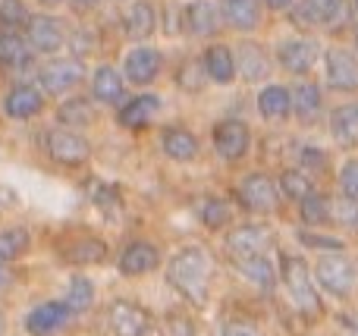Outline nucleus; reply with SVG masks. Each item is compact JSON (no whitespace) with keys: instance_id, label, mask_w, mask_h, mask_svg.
Listing matches in <instances>:
<instances>
[{"instance_id":"nucleus-1","label":"nucleus","mask_w":358,"mask_h":336,"mask_svg":"<svg viewBox=\"0 0 358 336\" xmlns=\"http://www.w3.org/2000/svg\"><path fill=\"white\" fill-rule=\"evenodd\" d=\"M167 280L189 302L204 305L208 302V289H210V255L204 249H198V245L176 251L167 264Z\"/></svg>"},{"instance_id":"nucleus-2","label":"nucleus","mask_w":358,"mask_h":336,"mask_svg":"<svg viewBox=\"0 0 358 336\" xmlns=\"http://www.w3.org/2000/svg\"><path fill=\"white\" fill-rule=\"evenodd\" d=\"M283 283H286V293H289L296 312L302 314L305 321H317V318H321V312H324L321 295H317L315 277H311L308 264H305L302 258H292V255L283 258Z\"/></svg>"},{"instance_id":"nucleus-3","label":"nucleus","mask_w":358,"mask_h":336,"mask_svg":"<svg viewBox=\"0 0 358 336\" xmlns=\"http://www.w3.org/2000/svg\"><path fill=\"white\" fill-rule=\"evenodd\" d=\"M210 138H214L217 157H223L227 163L242 161L252 148V129H248L245 119H220L210 132Z\"/></svg>"},{"instance_id":"nucleus-4","label":"nucleus","mask_w":358,"mask_h":336,"mask_svg":"<svg viewBox=\"0 0 358 336\" xmlns=\"http://www.w3.org/2000/svg\"><path fill=\"white\" fill-rule=\"evenodd\" d=\"M317 283H321L327 293L346 299L358 286V268L346 255H327L317 261Z\"/></svg>"},{"instance_id":"nucleus-5","label":"nucleus","mask_w":358,"mask_h":336,"mask_svg":"<svg viewBox=\"0 0 358 336\" xmlns=\"http://www.w3.org/2000/svg\"><path fill=\"white\" fill-rule=\"evenodd\" d=\"M292 19L302 29H336L346 19V0H299L292 6Z\"/></svg>"},{"instance_id":"nucleus-6","label":"nucleus","mask_w":358,"mask_h":336,"mask_svg":"<svg viewBox=\"0 0 358 336\" xmlns=\"http://www.w3.org/2000/svg\"><path fill=\"white\" fill-rule=\"evenodd\" d=\"M44 145H48V154L54 157L57 163H66V167H79V163H85L88 154H92L88 138L73 129H50Z\"/></svg>"},{"instance_id":"nucleus-7","label":"nucleus","mask_w":358,"mask_h":336,"mask_svg":"<svg viewBox=\"0 0 358 336\" xmlns=\"http://www.w3.org/2000/svg\"><path fill=\"white\" fill-rule=\"evenodd\" d=\"M277 182L271 180L267 173H248L239 186V201L245 211H255V214H267L277 207Z\"/></svg>"},{"instance_id":"nucleus-8","label":"nucleus","mask_w":358,"mask_h":336,"mask_svg":"<svg viewBox=\"0 0 358 336\" xmlns=\"http://www.w3.org/2000/svg\"><path fill=\"white\" fill-rule=\"evenodd\" d=\"M317 54H321V44L315 38H286L283 44L277 48V60L286 73H296V75H305L315 69L317 63Z\"/></svg>"},{"instance_id":"nucleus-9","label":"nucleus","mask_w":358,"mask_h":336,"mask_svg":"<svg viewBox=\"0 0 358 336\" xmlns=\"http://www.w3.org/2000/svg\"><path fill=\"white\" fill-rule=\"evenodd\" d=\"M25 41L38 54H57L63 48V41H66V31H63L60 19H54V16H29V22H25Z\"/></svg>"},{"instance_id":"nucleus-10","label":"nucleus","mask_w":358,"mask_h":336,"mask_svg":"<svg viewBox=\"0 0 358 336\" xmlns=\"http://www.w3.org/2000/svg\"><path fill=\"white\" fill-rule=\"evenodd\" d=\"M324 73H327V85L336 88V92H355L358 88V60L349 50H324Z\"/></svg>"},{"instance_id":"nucleus-11","label":"nucleus","mask_w":358,"mask_h":336,"mask_svg":"<svg viewBox=\"0 0 358 336\" xmlns=\"http://www.w3.org/2000/svg\"><path fill=\"white\" fill-rule=\"evenodd\" d=\"M107 321H110V330L117 336H145L151 330V318L142 305L136 302H126V299H117L107 312Z\"/></svg>"},{"instance_id":"nucleus-12","label":"nucleus","mask_w":358,"mask_h":336,"mask_svg":"<svg viewBox=\"0 0 358 336\" xmlns=\"http://www.w3.org/2000/svg\"><path fill=\"white\" fill-rule=\"evenodd\" d=\"M161 66H164L161 50L148 48V44H138V48H132L129 54H126L123 75L132 85H151V82L161 75Z\"/></svg>"},{"instance_id":"nucleus-13","label":"nucleus","mask_w":358,"mask_h":336,"mask_svg":"<svg viewBox=\"0 0 358 336\" xmlns=\"http://www.w3.org/2000/svg\"><path fill=\"white\" fill-rule=\"evenodd\" d=\"M267 249H271V230H264V226H258V224H245L227 236V251L236 261L255 258V255H267Z\"/></svg>"},{"instance_id":"nucleus-14","label":"nucleus","mask_w":358,"mask_h":336,"mask_svg":"<svg viewBox=\"0 0 358 336\" xmlns=\"http://www.w3.org/2000/svg\"><path fill=\"white\" fill-rule=\"evenodd\" d=\"M82 75H85V66H82L79 60H50L48 66L41 69L38 79H41L48 94H66L79 85Z\"/></svg>"},{"instance_id":"nucleus-15","label":"nucleus","mask_w":358,"mask_h":336,"mask_svg":"<svg viewBox=\"0 0 358 336\" xmlns=\"http://www.w3.org/2000/svg\"><path fill=\"white\" fill-rule=\"evenodd\" d=\"M69 308L66 302H44V305L31 308L29 318H25V330L31 336H54L57 330L69 324Z\"/></svg>"},{"instance_id":"nucleus-16","label":"nucleus","mask_w":358,"mask_h":336,"mask_svg":"<svg viewBox=\"0 0 358 336\" xmlns=\"http://www.w3.org/2000/svg\"><path fill=\"white\" fill-rule=\"evenodd\" d=\"M233 60H236V75H242L245 82H261L271 75V57L255 41H242L236 48Z\"/></svg>"},{"instance_id":"nucleus-17","label":"nucleus","mask_w":358,"mask_h":336,"mask_svg":"<svg viewBox=\"0 0 358 336\" xmlns=\"http://www.w3.org/2000/svg\"><path fill=\"white\" fill-rule=\"evenodd\" d=\"M217 22H220V13H217L214 0H192L182 10V29H185V35H192V38L214 35Z\"/></svg>"},{"instance_id":"nucleus-18","label":"nucleus","mask_w":358,"mask_h":336,"mask_svg":"<svg viewBox=\"0 0 358 336\" xmlns=\"http://www.w3.org/2000/svg\"><path fill=\"white\" fill-rule=\"evenodd\" d=\"M157 264H161V251L155 249L151 242H129L126 245V251L120 255V274L123 277H142V274H151V270H157Z\"/></svg>"},{"instance_id":"nucleus-19","label":"nucleus","mask_w":358,"mask_h":336,"mask_svg":"<svg viewBox=\"0 0 358 336\" xmlns=\"http://www.w3.org/2000/svg\"><path fill=\"white\" fill-rule=\"evenodd\" d=\"M261 10L264 3L261 0H223L220 16L229 29L236 31H255L261 25Z\"/></svg>"},{"instance_id":"nucleus-20","label":"nucleus","mask_w":358,"mask_h":336,"mask_svg":"<svg viewBox=\"0 0 358 336\" xmlns=\"http://www.w3.org/2000/svg\"><path fill=\"white\" fill-rule=\"evenodd\" d=\"M201 69L208 75V82H217V85H229L236 79V60L233 50L227 44H210L201 57Z\"/></svg>"},{"instance_id":"nucleus-21","label":"nucleus","mask_w":358,"mask_h":336,"mask_svg":"<svg viewBox=\"0 0 358 336\" xmlns=\"http://www.w3.org/2000/svg\"><path fill=\"white\" fill-rule=\"evenodd\" d=\"M123 25H126V35H129L132 41H138V44L148 41V38L155 35V29H157L155 3H148V0H136V3L126 10Z\"/></svg>"},{"instance_id":"nucleus-22","label":"nucleus","mask_w":358,"mask_h":336,"mask_svg":"<svg viewBox=\"0 0 358 336\" xmlns=\"http://www.w3.org/2000/svg\"><path fill=\"white\" fill-rule=\"evenodd\" d=\"M41 107H44V98L35 85H16L3 101L6 117L13 119H31L41 113Z\"/></svg>"},{"instance_id":"nucleus-23","label":"nucleus","mask_w":358,"mask_h":336,"mask_svg":"<svg viewBox=\"0 0 358 336\" xmlns=\"http://www.w3.org/2000/svg\"><path fill=\"white\" fill-rule=\"evenodd\" d=\"M161 148L170 161L189 163L198 157V138L192 136L189 129H182V126H170V129H164V136H161Z\"/></svg>"},{"instance_id":"nucleus-24","label":"nucleus","mask_w":358,"mask_h":336,"mask_svg":"<svg viewBox=\"0 0 358 336\" xmlns=\"http://www.w3.org/2000/svg\"><path fill=\"white\" fill-rule=\"evenodd\" d=\"M157 110H161V98L157 94H138V98L126 101L120 107V123L126 129H142V126H148L157 117Z\"/></svg>"},{"instance_id":"nucleus-25","label":"nucleus","mask_w":358,"mask_h":336,"mask_svg":"<svg viewBox=\"0 0 358 336\" xmlns=\"http://www.w3.org/2000/svg\"><path fill=\"white\" fill-rule=\"evenodd\" d=\"M330 136L343 148H355L358 145V101L355 104H343L330 113Z\"/></svg>"},{"instance_id":"nucleus-26","label":"nucleus","mask_w":358,"mask_h":336,"mask_svg":"<svg viewBox=\"0 0 358 336\" xmlns=\"http://www.w3.org/2000/svg\"><path fill=\"white\" fill-rule=\"evenodd\" d=\"M123 73H117L113 66H98L92 75V94L101 104H120L123 101Z\"/></svg>"},{"instance_id":"nucleus-27","label":"nucleus","mask_w":358,"mask_h":336,"mask_svg":"<svg viewBox=\"0 0 358 336\" xmlns=\"http://www.w3.org/2000/svg\"><path fill=\"white\" fill-rule=\"evenodd\" d=\"M258 113L271 123H280L292 113V104H289V88L286 85H264L258 94Z\"/></svg>"},{"instance_id":"nucleus-28","label":"nucleus","mask_w":358,"mask_h":336,"mask_svg":"<svg viewBox=\"0 0 358 336\" xmlns=\"http://www.w3.org/2000/svg\"><path fill=\"white\" fill-rule=\"evenodd\" d=\"M289 104H292V113H296L299 119L311 123L324 107V94L315 82H299V85L289 92Z\"/></svg>"},{"instance_id":"nucleus-29","label":"nucleus","mask_w":358,"mask_h":336,"mask_svg":"<svg viewBox=\"0 0 358 336\" xmlns=\"http://www.w3.org/2000/svg\"><path fill=\"white\" fill-rule=\"evenodd\" d=\"M31 57V48L19 31L13 29H0V63L10 69H22Z\"/></svg>"},{"instance_id":"nucleus-30","label":"nucleus","mask_w":358,"mask_h":336,"mask_svg":"<svg viewBox=\"0 0 358 336\" xmlns=\"http://www.w3.org/2000/svg\"><path fill=\"white\" fill-rule=\"evenodd\" d=\"M299 207H302V220L311 226H321V224H330V220H334V201H330L324 192H315V189L299 201Z\"/></svg>"},{"instance_id":"nucleus-31","label":"nucleus","mask_w":358,"mask_h":336,"mask_svg":"<svg viewBox=\"0 0 358 336\" xmlns=\"http://www.w3.org/2000/svg\"><path fill=\"white\" fill-rule=\"evenodd\" d=\"M236 264H239L242 274H245L252 283H258L261 289H273V283H277V270H273V264H271L267 255L242 258V261H236Z\"/></svg>"},{"instance_id":"nucleus-32","label":"nucleus","mask_w":358,"mask_h":336,"mask_svg":"<svg viewBox=\"0 0 358 336\" xmlns=\"http://www.w3.org/2000/svg\"><path fill=\"white\" fill-rule=\"evenodd\" d=\"M29 230H22V226H10V230L0 233V264H10L16 261V258H22L25 251H29Z\"/></svg>"},{"instance_id":"nucleus-33","label":"nucleus","mask_w":358,"mask_h":336,"mask_svg":"<svg viewBox=\"0 0 358 336\" xmlns=\"http://www.w3.org/2000/svg\"><path fill=\"white\" fill-rule=\"evenodd\" d=\"M107 258V245L101 239H79L66 249V261L73 264H101Z\"/></svg>"},{"instance_id":"nucleus-34","label":"nucleus","mask_w":358,"mask_h":336,"mask_svg":"<svg viewBox=\"0 0 358 336\" xmlns=\"http://www.w3.org/2000/svg\"><path fill=\"white\" fill-rule=\"evenodd\" d=\"M92 302H94L92 280L88 277H73L66 289V308L69 312H85V308H92Z\"/></svg>"},{"instance_id":"nucleus-35","label":"nucleus","mask_w":358,"mask_h":336,"mask_svg":"<svg viewBox=\"0 0 358 336\" xmlns=\"http://www.w3.org/2000/svg\"><path fill=\"white\" fill-rule=\"evenodd\" d=\"M233 220V207L227 205L223 198H204L201 205V224L208 230H223V226Z\"/></svg>"},{"instance_id":"nucleus-36","label":"nucleus","mask_w":358,"mask_h":336,"mask_svg":"<svg viewBox=\"0 0 358 336\" xmlns=\"http://www.w3.org/2000/svg\"><path fill=\"white\" fill-rule=\"evenodd\" d=\"M280 192L292 201H302L305 195L311 192V180L302 173V170H286V173L280 176Z\"/></svg>"},{"instance_id":"nucleus-37","label":"nucleus","mask_w":358,"mask_h":336,"mask_svg":"<svg viewBox=\"0 0 358 336\" xmlns=\"http://www.w3.org/2000/svg\"><path fill=\"white\" fill-rule=\"evenodd\" d=\"M92 104H88L85 98H76V101H66V104L60 107V119L66 126H82V123H92Z\"/></svg>"},{"instance_id":"nucleus-38","label":"nucleus","mask_w":358,"mask_h":336,"mask_svg":"<svg viewBox=\"0 0 358 336\" xmlns=\"http://www.w3.org/2000/svg\"><path fill=\"white\" fill-rule=\"evenodd\" d=\"M25 22H29V13H25V6L19 3V0H3V3H0V25H3V29L16 31L19 25H25Z\"/></svg>"},{"instance_id":"nucleus-39","label":"nucleus","mask_w":358,"mask_h":336,"mask_svg":"<svg viewBox=\"0 0 358 336\" xmlns=\"http://www.w3.org/2000/svg\"><path fill=\"white\" fill-rule=\"evenodd\" d=\"M340 192L358 201V161H346L340 170Z\"/></svg>"},{"instance_id":"nucleus-40","label":"nucleus","mask_w":358,"mask_h":336,"mask_svg":"<svg viewBox=\"0 0 358 336\" xmlns=\"http://www.w3.org/2000/svg\"><path fill=\"white\" fill-rule=\"evenodd\" d=\"M302 167L305 170H315V173H324V170H327V151L315 148V145L302 148Z\"/></svg>"},{"instance_id":"nucleus-41","label":"nucleus","mask_w":358,"mask_h":336,"mask_svg":"<svg viewBox=\"0 0 358 336\" xmlns=\"http://www.w3.org/2000/svg\"><path fill=\"white\" fill-rule=\"evenodd\" d=\"M164 330H167V336H195V327H192V321L182 318V314H170Z\"/></svg>"},{"instance_id":"nucleus-42","label":"nucleus","mask_w":358,"mask_h":336,"mask_svg":"<svg viewBox=\"0 0 358 336\" xmlns=\"http://www.w3.org/2000/svg\"><path fill=\"white\" fill-rule=\"evenodd\" d=\"M302 242L311 245V249H330V251H343L340 239H330V236H311V233H302Z\"/></svg>"},{"instance_id":"nucleus-43","label":"nucleus","mask_w":358,"mask_h":336,"mask_svg":"<svg viewBox=\"0 0 358 336\" xmlns=\"http://www.w3.org/2000/svg\"><path fill=\"white\" fill-rule=\"evenodd\" d=\"M336 220H343V224H349V226H358V201H355V198L340 201V211H336Z\"/></svg>"},{"instance_id":"nucleus-44","label":"nucleus","mask_w":358,"mask_h":336,"mask_svg":"<svg viewBox=\"0 0 358 336\" xmlns=\"http://www.w3.org/2000/svg\"><path fill=\"white\" fill-rule=\"evenodd\" d=\"M223 336H261V330L252 324H245V321H233V324L223 327Z\"/></svg>"},{"instance_id":"nucleus-45","label":"nucleus","mask_w":358,"mask_h":336,"mask_svg":"<svg viewBox=\"0 0 358 336\" xmlns=\"http://www.w3.org/2000/svg\"><path fill=\"white\" fill-rule=\"evenodd\" d=\"M261 3H267V10H292L299 0H261Z\"/></svg>"},{"instance_id":"nucleus-46","label":"nucleus","mask_w":358,"mask_h":336,"mask_svg":"<svg viewBox=\"0 0 358 336\" xmlns=\"http://www.w3.org/2000/svg\"><path fill=\"white\" fill-rule=\"evenodd\" d=\"M13 283V277H10V270H6V264H0V293H3L6 286Z\"/></svg>"},{"instance_id":"nucleus-47","label":"nucleus","mask_w":358,"mask_h":336,"mask_svg":"<svg viewBox=\"0 0 358 336\" xmlns=\"http://www.w3.org/2000/svg\"><path fill=\"white\" fill-rule=\"evenodd\" d=\"M76 3H79V6H94L98 0H76Z\"/></svg>"},{"instance_id":"nucleus-48","label":"nucleus","mask_w":358,"mask_h":336,"mask_svg":"<svg viewBox=\"0 0 358 336\" xmlns=\"http://www.w3.org/2000/svg\"><path fill=\"white\" fill-rule=\"evenodd\" d=\"M41 3H48V6H54V3H63V0H41Z\"/></svg>"},{"instance_id":"nucleus-49","label":"nucleus","mask_w":358,"mask_h":336,"mask_svg":"<svg viewBox=\"0 0 358 336\" xmlns=\"http://www.w3.org/2000/svg\"><path fill=\"white\" fill-rule=\"evenodd\" d=\"M3 327H6V321H3V314H0V333H3Z\"/></svg>"},{"instance_id":"nucleus-50","label":"nucleus","mask_w":358,"mask_h":336,"mask_svg":"<svg viewBox=\"0 0 358 336\" xmlns=\"http://www.w3.org/2000/svg\"><path fill=\"white\" fill-rule=\"evenodd\" d=\"M355 48H358V29H355Z\"/></svg>"},{"instance_id":"nucleus-51","label":"nucleus","mask_w":358,"mask_h":336,"mask_svg":"<svg viewBox=\"0 0 358 336\" xmlns=\"http://www.w3.org/2000/svg\"><path fill=\"white\" fill-rule=\"evenodd\" d=\"M355 10H358V0H355Z\"/></svg>"}]
</instances>
